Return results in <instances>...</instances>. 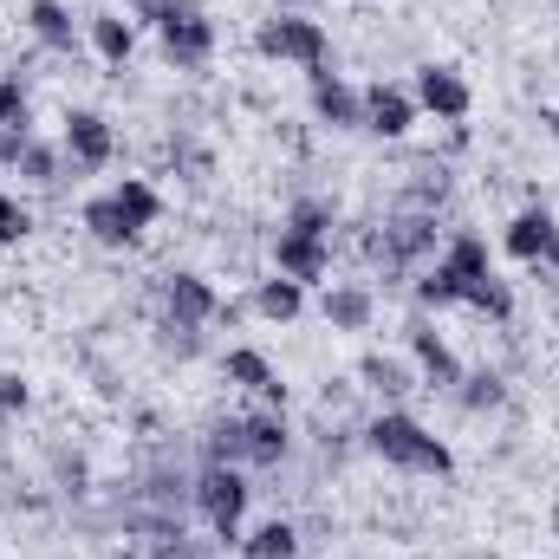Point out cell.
Returning a JSON list of instances; mask_svg holds the SVG:
<instances>
[{
  "instance_id": "2",
  "label": "cell",
  "mask_w": 559,
  "mask_h": 559,
  "mask_svg": "<svg viewBox=\"0 0 559 559\" xmlns=\"http://www.w3.org/2000/svg\"><path fill=\"white\" fill-rule=\"evenodd\" d=\"M189 501H195V514H202L222 540L241 547V514H248V501H254V488H248L241 468H228V462H202L195 481H189Z\"/></svg>"
},
{
  "instance_id": "37",
  "label": "cell",
  "mask_w": 559,
  "mask_h": 559,
  "mask_svg": "<svg viewBox=\"0 0 559 559\" xmlns=\"http://www.w3.org/2000/svg\"><path fill=\"white\" fill-rule=\"evenodd\" d=\"M274 13H306V0H274Z\"/></svg>"
},
{
  "instance_id": "14",
  "label": "cell",
  "mask_w": 559,
  "mask_h": 559,
  "mask_svg": "<svg viewBox=\"0 0 559 559\" xmlns=\"http://www.w3.org/2000/svg\"><path fill=\"white\" fill-rule=\"evenodd\" d=\"M404 338H411V358H417V371L429 378V384H442V391H455V384H462V358L449 352V338H442L429 319H411V325H404Z\"/></svg>"
},
{
  "instance_id": "32",
  "label": "cell",
  "mask_w": 559,
  "mask_h": 559,
  "mask_svg": "<svg viewBox=\"0 0 559 559\" xmlns=\"http://www.w3.org/2000/svg\"><path fill=\"white\" fill-rule=\"evenodd\" d=\"M26 235H33V209L0 189V248H13V241H26Z\"/></svg>"
},
{
  "instance_id": "19",
  "label": "cell",
  "mask_w": 559,
  "mask_h": 559,
  "mask_svg": "<svg viewBox=\"0 0 559 559\" xmlns=\"http://www.w3.org/2000/svg\"><path fill=\"white\" fill-rule=\"evenodd\" d=\"M554 215L547 209H521L514 222H508V235H501V248L514 254V261H527V267H540V254H547V241H554Z\"/></svg>"
},
{
  "instance_id": "7",
  "label": "cell",
  "mask_w": 559,
  "mask_h": 559,
  "mask_svg": "<svg viewBox=\"0 0 559 559\" xmlns=\"http://www.w3.org/2000/svg\"><path fill=\"white\" fill-rule=\"evenodd\" d=\"M417 111H429V118H442V124H462L468 111H475V92H468V79L455 72V66H417Z\"/></svg>"
},
{
  "instance_id": "9",
  "label": "cell",
  "mask_w": 559,
  "mask_h": 559,
  "mask_svg": "<svg viewBox=\"0 0 559 559\" xmlns=\"http://www.w3.org/2000/svg\"><path fill=\"white\" fill-rule=\"evenodd\" d=\"M222 378H228L235 391L261 397L267 411H286V384H280V371H274V358H267V352H254V345H235V352L222 358Z\"/></svg>"
},
{
  "instance_id": "29",
  "label": "cell",
  "mask_w": 559,
  "mask_h": 559,
  "mask_svg": "<svg viewBox=\"0 0 559 559\" xmlns=\"http://www.w3.org/2000/svg\"><path fill=\"white\" fill-rule=\"evenodd\" d=\"M417 306H436V312H442V306H462V280L449 274L442 261H436V267H423V274H417Z\"/></svg>"
},
{
  "instance_id": "24",
  "label": "cell",
  "mask_w": 559,
  "mask_h": 559,
  "mask_svg": "<svg viewBox=\"0 0 559 559\" xmlns=\"http://www.w3.org/2000/svg\"><path fill=\"white\" fill-rule=\"evenodd\" d=\"M455 404L475 411V417H481V411H501V404H508V378H501V371H462Z\"/></svg>"
},
{
  "instance_id": "1",
  "label": "cell",
  "mask_w": 559,
  "mask_h": 559,
  "mask_svg": "<svg viewBox=\"0 0 559 559\" xmlns=\"http://www.w3.org/2000/svg\"><path fill=\"white\" fill-rule=\"evenodd\" d=\"M365 442H371V455H384V462L404 468V475H449V468H455L449 442L429 436L411 411H378V417L365 423Z\"/></svg>"
},
{
  "instance_id": "23",
  "label": "cell",
  "mask_w": 559,
  "mask_h": 559,
  "mask_svg": "<svg viewBox=\"0 0 559 559\" xmlns=\"http://www.w3.org/2000/svg\"><path fill=\"white\" fill-rule=\"evenodd\" d=\"M241 554L248 559H299V527L293 521H261L254 534H241Z\"/></svg>"
},
{
  "instance_id": "25",
  "label": "cell",
  "mask_w": 559,
  "mask_h": 559,
  "mask_svg": "<svg viewBox=\"0 0 559 559\" xmlns=\"http://www.w3.org/2000/svg\"><path fill=\"white\" fill-rule=\"evenodd\" d=\"M286 228H299V235H325V241H332V228H338V202H332V195H299V202L286 209Z\"/></svg>"
},
{
  "instance_id": "21",
  "label": "cell",
  "mask_w": 559,
  "mask_h": 559,
  "mask_svg": "<svg viewBox=\"0 0 559 559\" xmlns=\"http://www.w3.org/2000/svg\"><path fill=\"white\" fill-rule=\"evenodd\" d=\"M442 267L462 280V286H475V280L495 274V261H488V241H481V235H468V228H462V235H449V248H442Z\"/></svg>"
},
{
  "instance_id": "33",
  "label": "cell",
  "mask_w": 559,
  "mask_h": 559,
  "mask_svg": "<svg viewBox=\"0 0 559 559\" xmlns=\"http://www.w3.org/2000/svg\"><path fill=\"white\" fill-rule=\"evenodd\" d=\"M176 7H182V0H131V20H138V26H163Z\"/></svg>"
},
{
  "instance_id": "3",
  "label": "cell",
  "mask_w": 559,
  "mask_h": 559,
  "mask_svg": "<svg viewBox=\"0 0 559 559\" xmlns=\"http://www.w3.org/2000/svg\"><path fill=\"white\" fill-rule=\"evenodd\" d=\"M254 52L267 59V66H325V52H332V39H325V26L312 20V13H267L261 26H254Z\"/></svg>"
},
{
  "instance_id": "12",
  "label": "cell",
  "mask_w": 559,
  "mask_h": 559,
  "mask_svg": "<svg viewBox=\"0 0 559 559\" xmlns=\"http://www.w3.org/2000/svg\"><path fill=\"white\" fill-rule=\"evenodd\" d=\"M411 124H417V98L404 92V85H365V131L371 138H384V143H397V138H411Z\"/></svg>"
},
{
  "instance_id": "11",
  "label": "cell",
  "mask_w": 559,
  "mask_h": 559,
  "mask_svg": "<svg viewBox=\"0 0 559 559\" xmlns=\"http://www.w3.org/2000/svg\"><path fill=\"white\" fill-rule=\"evenodd\" d=\"M163 319L176 325H215L222 319V299L202 274H163Z\"/></svg>"
},
{
  "instance_id": "13",
  "label": "cell",
  "mask_w": 559,
  "mask_h": 559,
  "mask_svg": "<svg viewBox=\"0 0 559 559\" xmlns=\"http://www.w3.org/2000/svg\"><path fill=\"white\" fill-rule=\"evenodd\" d=\"M286 449H293L286 411H248V417H241V462H248V468H280Z\"/></svg>"
},
{
  "instance_id": "34",
  "label": "cell",
  "mask_w": 559,
  "mask_h": 559,
  "mask_svg": "<svg viewBox=\"0 0 559 559\" xmlns=\"http://www.w3.org/2000/svg\"><path fill=\"white\" fill-rule=\"evenodd\" d=\"M33 143V131H13V124H0V169H20V150Z\"/></svg>"
},
{
  "instance_id": "31",
  "label": "cell",
  "mask_w": 559,
  "mask_h": 559,
  "mask_svg": "<svg viewBox=\"0 0 559 559\" xmlns=\"http://www.w3.org/2000/svg\"><path fill=\"white\" fill-rule=\"evenodd\" d=\"M0 124H13V131H26V124H33V98H26V85H20L13 72L0 79Z\"/></svg>"
},
{
  "instance_id": "39",
  "label": "cell",
  "mask_w": 559,
  "mask_h": 559,
  "mask_svg": "<svg viewBox=\"0 0 559 559\" xmlns=\"http://www.w3.org/2000/svg\"><path fill=\"white\" fill-rule=\"evenodd\" d=\"M182 559H209V554H182Z\"/></svg>"
},
{
  "instance_id": "30",
  "label": "cell",
  "mask_w": 559,
  "mask_h": 559,
  "mask_svg": "<svg viewBox=\"0 0 559 559\" xmlns=\"http://www.w3.org/2000/svg\"><path fill=\"white\" fill-rule=\"evenodd\" d=\"M202 462H228V468H248L241 462V417H222L202 442Z\"/></svg>"
},
{
  "instance_id": "10",
  "label": "cell",
  "mask_w": 559,
  "mask_h": 559,
  "mask_svg": "<svg viewBox=\"0 0 559 559\" xmlns=\"http://www.w3.org/2000/svg\"><path fill=\"white\" fill-rule=\"evenodd\" d=\"M274 274L299 280V286L325 280V274H332V241H325V235H299V228H280V235H274Z\"/></svg>"
},
{
  "instance_id": "4",
  "label": "cell",
  "mask_w": 559,
  "mask_h": 559,
  "mask_svg": "<svg viewBox=\"0 0 559 559\" xmlns=\"http://www.w3.org/2000/svg\"><path fill=\"white\" fill-rule=\"evenodd\" d=\"M371 254L384 261V274H411L436 254V215L429 209H404L397 222H384V235L371 241Z\"/></svg>"
},
{
  "instance_id": "8",
  "label": "cell",
  "mask_w": 559,
  "mask_h": 559,
  "mask_svg": "<svg viewBox=\"0 0 559 559\" xmlns=\"http://www.w3.org/2000/svg\"><path fill=\"white\" fill-rule=\"evenodd\" d=\"M312 79V118L319 124H332V131H365V92H352L338 72H325V66H312L306 72Z\"/></svg>"
},
{
  "instance_id": "27",
  "label": "cell",
  "mask_w": 559,
  "mask_h": 559,
  "mask_svg": "<svg viewBox=\"0 0 559 559\" xmlns=\"http://www.w3.org/2000/svg\"><path fill=\"white\" fill-rule=\"evenodd\" d=\"M20 176H26V182H33V189H52V182H59V176H66V150H52V143H26V150H20Z\"/></svg>"
},
{
  "instance_id": "35",
  "label": "cell",
  "mask_w": 559,
  "mask_h": 559,
  "mask_svg": "<svg viewBox=\"0 0 559 559\" xmlns=\"http://www.w3.org/2000/svg\"><path fill=\"white\" fill-rule=\"evenodd\" d=\"M26 378H13V371H0V411H26Z\"/></svg>"
},
{
  "instance_id": "18",
  "label": "cell",
  "mask_w": 559,
  "mask_h": 559,
  "mask_svg": "<svg viewBox=\"0 0 559 559\" xmlns=\"http://www.w3.org/2000/svg\"><path fill=\"white\" fill-rule=\"evenodd\" d=\"M85 39H92V52L105 59V66H124L131 52H138V20H124V13H92L85 20Z\"/></svg>"
},
{
  "instance_id": "20",
  "label": "cell",
  "mask_w": 559,
  "mask_h": 559,
  "mask_svg": "<svg viewBox=\"0 0 559 559\" xmlns=\"http://www.w3.org/2000/svg\"><path fill=\"white\" fill-rule=\"evenodd\" d=\"M261 319H274V325H286V319H299L306 312V286L299 280H286V274H267V280H254V299H248Z\"/></svg>"
},
{
  "instance_id": "5",
  "label": "cell",
  "mask_w": 559,
  "mask_h": 559,
  "mask_svg": "<svg viewBox=\"0 0 559 559\" xmlns=\"http://www.w3.org/2000/svg\"><path fill=\"white\" fill-rule=\"evenodd\" d=\"M156 39H163V59H169L176 72H195V66L215 59V20H209L202 7H189V0L156 26Z\"/></svg>"
},
{
  "instance_id": "38",
  "label": "cell",
  "mask_w": 559,
  "mask_h": 559,
  "mask_svg": "<svg viewBox=\"0 0 559 559\" xmlns=\"http://www.w3.org/2000/svg\"><path fill=\"white\" fill-rule=\"evenodd\" d=\"M547 131H554V138H559V111H547Z\"/></svg>"
},
{
  "instance_id": "28",
  "label": "cell",
  "mask_w": 559,
  "mask_h": 559,
  "mask_svg": "<svg viewBox=\"0 0 559 559\" xmlns=\"http://www.w3.org/2000/svg\"><path fill=\"white\" fill-rule=\"evenodd\" d=\"M462 306H475V312H488V319H514V293H508V280H475V286H462Z\"/></svg>"
},
{
  "instance_id": "15",
  "label": "cell",
  "mask_w": 559,
  "mask_h": 559,
  "mask_svg": "<svg viewBox=\"0 0 559 559\" xmlns=\"http://www.w3.org/2000/svg\"><path fill=\"white\" fill-rule=\"evenodd\" d=\"M319 312H325L332 332H371V319H378V293L358 286V280H338V286H325Z\"/></svg>"
},
{
  "instance_id": "26",
  "label": "cell",
  "mask_w": 559,
  "mask_h": 559,
  "mask_svg": "<svg viewBox=\"0 0 559 559\" xmlns=\"http://www.w3.org/2000/svg\"><path fill=\"white\" fill-rule=\"evenodd\" d=\"M111 195H118V209L131 215V228H156V215H163V195H156V189H150L143 176H124V182H118Z\"/></svg>"
},
{
  "instance_id": "36",
  "label": "cell",
  "mask_w": 559,
  "mask_h": 559,
  "mask_svg": "<svg viewBox=\"0 0 559 559\" xmlns=\"http://www.w3.org/2000/svg\"><path fill=\"white\" fill-rule=\"evenodd\" d=\"M540 267H554L559 274V228H554V241H547V254H540Z\"/></svg>"
},
{
  "instance_id": "16",
  "label": "cell",
  "mask_w": 559,
  "mask_h": 559,
  "mask_svg": "<svg viewBox=\"0 0 559 559\" xmlns=\"http://www.w3.org/2000/svg\"><path fill=\"white\" fill-rule=\"evenodd\" d=\"M26 33H33L46 52H66V59L85 46V33H79V20H72L66 0H26Z\"/></svg>"
},
{
  "instance_id": "6",
  "label": "cell",
  "mask_w": 559,
  "mask_h": 559,
  "mask_svg": "<svg viewBox=\"0 0 559 559\" xmlns=\"http://www.w3.org/2000/svg\"><path fill=\"white\" fill-rule=\"evenodd\" d=\"M59 150H66V163L72 169H111V156H118V131H111V118L105 111H66V131H59Z\"/></svg>"
},
{
  "instance_id": "17",
  "label": "cell",
  "mask_w": 559,
  "mask_h": 559,
  "mask_svg": "<svg viewBox=\"0 0 559 559\" xmlns=\"http://www.w3.org/2000/svg\"><path fill=\"white\" fill-rule=\"evenodd\" d=\"M79 222H85V235L98 241V248H138L143 228H131V215L118 209V195H92L85 209H79Z\"/></svg>"
},
{
  "instance_id": "22",
  "label": "cell",
  "mask_w": 559,
  "mask_h": 559,
  "mask_svg": "<svg viewBox=\"0 0 559 559\" xmlns=\"http://www.w3.org/2000/svg\"><path fill=\"white\" fill-rule=\"evenodd\" d=\"M358 384H365L371 397L397 404V397L411 391V365H404V358H384V352H371V358H358Z\"/></svg>"
},
{
  "instance_id": "40",
  "label": "cell",
  "mask_w": 559,
  "mask_h": 559,
  "mask_svg": "<svg viewBox=\"0 0 559 559\" xmlns=\"http://www.w3.org/2000/svg\"><path fill=\"white\" fill-rule=\"evenodd\" d=\"M554 7H559V0H554Z\"/></svg>"
}]
</instances>
